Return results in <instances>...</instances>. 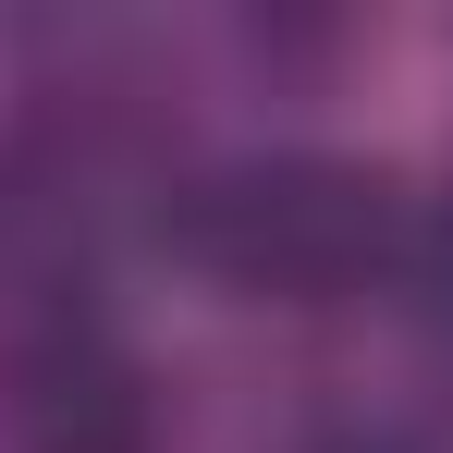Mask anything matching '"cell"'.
<instances>
[{"label": "cell", "mask_w": 453, "mask_h": 453, "mask_svg": "<svg viewBox=\"0 0 453 453\" xmlns=\"http://www.w3.org/2000/svg\"><path fill=\"white\" fill-rule=\"evenodd\" d=\"M404 257H417V282H429V295H453V209L429 221V245H404Z\"/></svg>", "instance_id": "obj_4"}, {"label": "cell", "mask_w": 453, "mask_h": 453, "mask_svg": "<svg viewBox=\"0 0 453 453\" xmlns=\"http://www.w3.org/2000/svg\"><path fill=\"white\" fill-rule=\"evenodd\" d=\"M0 441L12 453H159L172 392L98 319H37L12 343V380H0Z\"/></svg>", "instance_id": "obj_2"}, {"label": "cell", "mask_w": 453, "mask_h": 453, "mask_svg": "<svg viewBox=\"0 0 453 453\" xmlns=\"http://www.w3.org/2000/svg\"><path fill=\"white\" fill-rule=\"evenodd\" d=\"M172 245H184V270H209L245 306H343L417 233H404L392 172H368L343 148H257L172 196Z\"/></svg>", "instance_id": "obj_1"}, {"label": "cell", "mask_w": 453, "mask_h": 453, "mask_svg": "<svg viewBox=\"0 0 453 453\" xmlns=\"http://www.w3.org/2000/svg\"><path fill=\"white\" fill-rule=\"evenodd\" d=\"M306 453H417V441H404L392 417H331V429H319Z\"/></svg>", "instance_id": "obj_3"}, {"label": "cell", "mask_w": 453, "mask_h": 453, "mask_svg": "<svg viewBox=\"0 0 453 453\" xmlns=\"http://www.w3.org/2000/svg\"><path fill=\"white\" fill-rule=\"evenodd\" d=\"M417 319H429V368L453 380V295H417Z\"/></svg>", "instance_id": "obj_5"}]
</instances>
